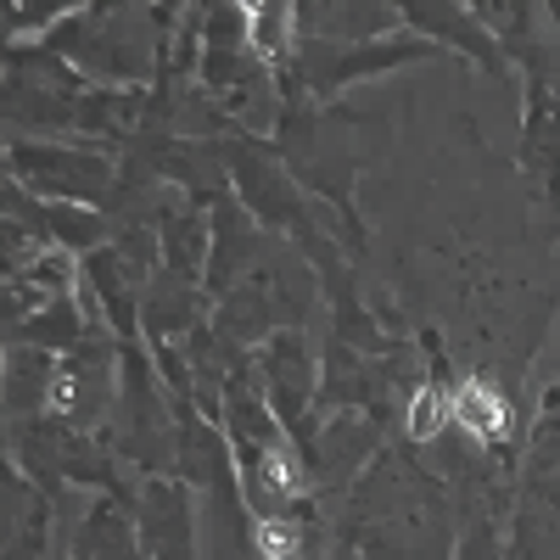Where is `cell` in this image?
<instances>
[{
	"instance_id": "1",
	"label": "cell",
	"mask_w": 560,
	"mask_h": 560,
	"mask_svg": "<svg viewBox=\"0 0 560 560\" xmlns=\"http://www.w3.org/2000/svg\"><path fill=\"white\" fill-rule=\"evenodd\" d=\"M454 420L477 443H499L510 432V404H504V393L493 382L471 376V382H459V393H454Z\"/></svg>"
},
{
	"instance_id": "2",
	"label": "cell",
	"mask_w": 560,
	"mask_h": 560,
	"mask_svg": "<svg viewBox=\"0 0 560 560\" xmlns=\"http://www.w3.org/2000/svg\"><path fill=\"white\" fill-rule=\"evenodd\" d=\"M269 398H275V415H298L303 398H308V359L298 348V337H275L269 342Z\"/></svg>"
},
{
	"instance_id": "3",
	"label": "cell",
	"mask_w": 560,
	"mask_h": 560,
	"mask_svg": "<svg viewBox=\"0 0 560 560\" xmlns=\"http://www.w3.org/2000/svg\"><path fill=\"white\" fill-rule=\"evenodd\" d=\"M454 420V398L443 387H415L409 398V438L415 443H438V432Z\"/></svg>"
},
{
	"instance_id": "4",
	"label": "cell",
	"mask_w": 560,
	"mask_h": 560,
	"mask_svg": "<svg viewBox=\"0 0 560 560\" xmlns=\"http://www.w3.org/2000/svg\"><path fill=\"white\" fill-rule=\"evenodd\" d=\"M292 12L287 7H264V12H253L247 18V45L258 57H287V45H292Z\"/></svg>"
}]
</instances>
